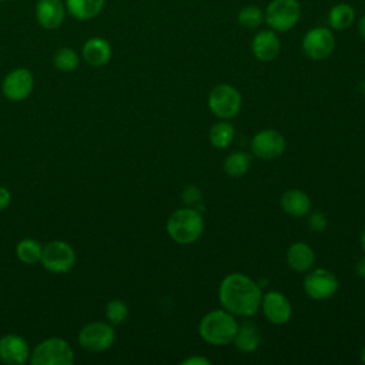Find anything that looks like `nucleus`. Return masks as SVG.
<instances>
[{"mask_svg": "<svg viewBox=\"0 0 365 365\" xmlns=\"http://www.w3.org/2000/svg\"><path fill=\"white\" fill-rule=\"evenodd\" d=\"M1 1H3V0H0V3H1Z\"/></svg>", "mask_w": 365, "mask_h": 365, "instance_id": "37", "label": "nucleus"}, {"mask_svg": "<svg viewBox=\"0 0 365 365\" xmlns=\"http://www.w3.org/2000/svg\"><path fill=\"white\" fill-rule=\"evenodd\" d=\"M265 318L274 325H284L292 317V305L289 299L279 291H268L262 294L261 305Z\"/></svg>", "mask_w": 365, "mask_h": 365, "instance_id": "13", "label": "nucleus"}, {"mask_svg": "<svg viewBox=\"0 0 365 365\" xmlns=\"http://www.w3.org/2000/svg\"><path fill=\"white\" fill-rule=\"evenodd\" d=\"M356 13L355 9L345 1L336 3L329 9L328 13V24L334 31H344L349 29L355 21Z\"/></svg>", "mask_w": 365, "mask_h": 365, "instance_id": "21", "label": "nucleus"}, {"mask_svg": "<svg viewBox=\"0 0 365 365\" xmlns=\"http://www.w3.org/2000/svg\"><path fill=\"white\" fill-rule=\"evenodd\" d=\"M64 4L74 19L91 20L101 13L106 0H66Z\"/></svg>", "mask_w": 365, "mask_h": 365, "instance_id": "22", "label": "nucleus"}, {"mask_svg": "<svg viewBox=\"0 0 365 365\" xmlns=\"http://www.w3.org/2000/svg\"><path fill=\"white\" fill-rule=\"evenodd\" d=\"M30 358V346L27 341L14 334L0 338V361L6 365H23Z\"/></svg>", "mask_w": 365, "mask_h": 365, "instance_id": "15", "label": "nucleus"}, {"mask_svg": "<svg viewBox=\"0 0 365 365\" xmlns=\"http://www.w3.org/2000/svg\"><path fill=\"white\" fill-rule=\"evenodd\" d=\"M238 322L227 309H214L207 312L198 325L200 336L210 345L224 346L234 341Z\"/></svg>", "mask_w": 365, "mask_h": 365, "instance_id": "2", "label": "nucleus"}, {"mask_svg": "<svg viewBox=\"0 0 365 365\" xmlns=\"http://www.w3.org/2000/svg\"><path fill=\"white\" fill-rule=\"evenodd\" d=\"M237 21L244 29L255 30L264 23V10L255 4H247L238 10Z\"/></svg>", "mask_w": 365, "mask_h": 365, "instance_id": "26", "label": "nucleus"}, {"mask_svg": "<svg viewBox=\"0 0 365 365\" xmlns=\"http://www.w3.org/2000/svg\"><path fill=\"white\" fill-rule=\"evenodd\" d=\"M241 101L240 91L231 84H218L208 94V108L221 120L235 117L240 113Z\"/></svg>", "mask_w": 365, "mask_h": 365, "instance_id": "7", "label": "nucleus"}, {"mask_svg": "<svg viewBox=\"0 0 365 365\" xmlns=\"http://www.w3.org/2000/svg\"><path fill=\"white\" fill-rule=\"evenodd\" d=\"M262 292L255 281L241 272L224 277L218 287V299L234 317H252L261 305Z\"/></svg>", "mask_w": 365, "mask_h": 365, "instance_id": "1", "label": "nucleus"}, {"mask_svg": "<svg viewBox=\"0 0 365 365\" xmlns=\"http://www.w3.org/2000/svg\"><path fill=\"white\" fill-rule=\"evenodd\" d=\"M111 46L103 37H91L88 38L81 50V56L84 61L91 67H103L111 58Z\"/></svg>", "mask_w": 365, "mask_h": 365, "instance_id": "17", "label": "nucleus"}, {"mask_svg": "<svg viewBox=\"0 0 365 365\" xmlns=\"http://www.w3.org/2000/svg\"><path fill=\"white\" fill-rule=\"evenodd\" d=\"M251 51L258 61H274L281 53V40L277 31L271 29L257 31L251 40Z\"/></svg>", "mask_w": 365, "mask_h": 365, "instance_id": "14", "label": "nucleus"}, {"mask_svg": "<svg viewBox=\"0 0 365 365\" xmlns=\"http://www.w3.org/2000/svg\"><path fill=\"white\" fill-rule=\"evenodd\" d=\"M361 247H362V250H364V252H365V230H364V232H362V235H361Z\"/></svg>", "mask_w": 365, "mask_h": 365, "instance_id": "35", "label": "nucleus"}, {"mask_svg": "<svg viewBox=\"0 0 365 365\" xmlns=\"http://www.w3.org/2000/svg\"><path fill=\"white\" fill-rule=\"evenodd\" d=\"M361 361L365 364V346H364L362 351H361Z\"/></svg>", "mask_w": 365, "mask_h": 365, "instance_id": "36", "label": "nucleus"}, {"mask_svg": "<svg viewBox=\"0 0 365 365\" xmlns=\"http://www.w3.org/2000/svg\"><path fill=\"white\" fill-rule=\"evenodd\" d=\"M335 36L334 30L325 26H318L309 29L301 41L302 53L314 61H321L328 58L335 50Z\"/></svg>", "mask_w": 365, "mask_h": 365, "instance_id": "6", "label": "nucleus"}, {"mask_svg": "<svg viewBox=\"0 0 365 365\" xmlns=\"http://www.w3.org/2000/svg\"><path fill=\"white\" fill-rule=\"evenodd\" d=\"M358 31H359V36L365 40V14H362L359 17V21H358Z\"/></svg>", "mask_w": 365, "mask_h": 365, "instance_id": "34", "label": "nucleus"}, {"mask_svg": "<svg viewBox=\"0 0 365 365\" xmlns=\"http://www.w3.org/2000/svg\"><path fill=\"white\" fill-rule=\"evenodd\" d=\"M11 202V194L6 187L0 185V211L6 210Z\"/></svg>", "mask_w": 365, "mask_h": 365, "instance_id": "32", "label": "nucleus"}, {"mask_svg": "<svg viewBox=\"0 0 365 365\" xmlns=\"http://www.w3.org/2000/svg\"><path fill=\"white\" fill-rule=\"evenodd\" d=\"M252 157L245 151H234L227 155L224 161V171L232 178L245 175L251 168Z\"/></svg>", "mask_w": 365, "mask_h": 365, "instance_id": "23", "label": "nucleus"}, {"mask_svg": "<svg viewBox=\"0 0 365 365\" xmlns=\"http://www.w3.org/2000/svg\"><path fill=\"white\" fill-rule=\"evenodd\" d=\"M66 4L61 0H38L36 4L37 23L46 30L58 29L66 19Z\"/></svg>", "mask_w": 365, "mask_h": 365, "instance_id": "16", "label": "nucleus"}, {"mask_svg": "<svg viewBox=\"0 0 365 365\" xmlns=\"http://www.w3.org/2000/svg\"><path fill=\"white\" fill-rule=\"evenodd\" d=\"M53 64L60 71H74L80 64L78 53L71 47H61L53 56Z\"/></svg>", "mask_w": 365, "mask_h": 365, "instance_id": "27", "label": "nucleus"}, {"mask_svg": "<svg viewBox=\"0 0 365 365\" xmlns=\"http://www.w3.org/2000/svg\"><path fill=\"white\" fill-rule=\"evenodd\" d=\"M41 265L53 274H64L76 264L74 248L61 240H53L43 247Z\"/></svg>", "mask_w": 365, "mask_h": 365, "instance_id": "8", "label": "nucleus"}, {"mask_svg": "<svg viewBox=\"0 0 365 365\" xmlns=\"http://www.w3.org/2000/svg\"><path fill=\"white\" fill-rule=\"evenodd\" d=\"M41 251H43V247L33 238L21 240L16 247V255H17L19 261H21L23 264H27V265L40 262Z\"/></svg>", "mask_w": 365, "mask_h": 365, "instance_id": "25", "label": "nucleus"}, {"mask_svg": "<svg viewBox=\"0 0 365 365\" xmlns=\"http://www.w3.org/2000/svg\"><path fill=\"white\" fill-rule=\"evenodd\" d=\"M210 364H211V361L201 355H191V356L185 358L184 361H181V365H210Z\"/></svg>", "mask_w": 365, "mask_h": 365, "instance_id": "31", "label": "nucleus"}, {"mask_svg": "<svg viewBox=\"0 0 365 365\" xmlns=\"http://www.w3.org/2000/svg\"><path fill=\"white\" fill-rule=\"evenodd\" d=\"M301 13L298 0H271L264 10V23L277 33H287L298 24Z\"/></svg>", "mask_w": 365, "mask_h": 365, "instance_id": "4", "label": "nucleus"}, {"mask_svg": "<svg viewBox=\"0 0 365 365\" xmlns=\"http://www.w3.org/2000/svg\"><path fill=\"white\" fill-rule=\"evenodd\" d=\"M355 272L358 277L365 279V255L362 258H359L355 264Z\"/></svg>", "mask_w": 365, "mask_h": 365, "instance_id": "33", "label": "nucleus"}, {"mask_svg": "<svg viewBox=\"0 0 365 365\" xmlns=\"http://www.w3.org/2000/svg\"><path fill=\"white\" fill-rule=\"evenodd\" d=\"M339 288L338 278L334 272L325 268L309 269L304 278L305 294L315 301H324L332 298Z\"/></svg>", "mask_w": 365, "mask_h": 365, "instance_id": "10", "label": "nucleus"}, {"mask_svg": "<svg viewBox=\"0 0 365 365\" xmlns=\"http://www.w3.org/2000/svg\"><path fill=\"white\" fill-rule=\"evenodd\" d=\"M281 207L289 217L301 218L311 211V198L302 190H287L281 197Z\"/></svg>", "mask_w": 365, "mask_h": 365, "instance_id": "19", "label": "nucleus"}, {"mask_svg": "<svg viewBox=\"0 0 365 365\" xmlns=\"http://www.w3.org/2000/svg\"><path fill=\"white\" fill-rule=\"evenodd\" d=\"M202 197H201V191L194 187V185H188L184 188L182 191V201L187 207H192V208H197V205H200ZM198 210V208H197Z\"/></svg>", "mask_w": 365, "mask_h": 365, "instance_id": "29", "label": "nucleus"}, {"mask_svg": "<svg viewBox=\"0 0 365 365\" xmlns=\"http://www.w3.org/2000/svg\"><path fill=\"white\" fill-rule=\"evenodd\" d=\"M115 341V332L111 324L93 321L86 324L78 332L80 345L88 352H103Z\"/></svg>", "mask_w": 365, "mask_h": 365, "instance_id": "9", "label": "nucleus"}, {"mask_svg": "<svg viewBox=\"0 0 365 365\" xmlns=\"http://www.w3.org/2000/svg\"><path fill=\"white\" fill-rule=\"evenodd\" d=\"M285 258L288 267L295 272H308L315 262L314 250L302 241L291 244L289 248L287 250Z\"/></svg>", "mask_w": 365, "mask_h": 365, "instance_id": "18", "label": "nucleus"}, {"mask_svg": "<svg viewBox=\"0 0 365 365\" xmlns=\"http://www.w3.org/2000/svg\"><path fill=\"white\" fill-rule=\"evenodd\" d=\"M285 150L284 135L272 128L258 131L251 140L252 154L264 161H271L278 158Z\"/></svg>", "mask_w": 365, "mask_h": 365, "instance_id": "12", "label": "nucleus"}, {"mask_svg": "<svg viewBox=\"0 0 365 365\" xmlns=\"http://www.w3.org/2000/svg\"><path fill=\"white\" fill-rule=\"evenodd\" d=\"M170 238L181 245H188L200 240L204 231V220L200 210L184 207L175 210L167 220L165 225Z\"/></svg>", "mask_w": 365, "mask_h": 365, "instance_id": "3", "label": "nucleus"}, {"mask_svg": "<svg viewBox=\"0 0 365 365\" xmlns=\"http://www.w3.org/2000/svg\"><path fill=\"white\" fill-rule=\"evenodd\" d=\"M33 365H73L74 351L63 338H47L30 352Z\"/></svg>", "mask_w": 365, "mask_h": 365, "instance_id": "5", "label": "nucleus"}, {"mask_svg": "<svg viewBox=\"0 0 365 365\" xmlns=\"http://www.w3.org/2000/svg\"><path fill=\"white\" fill-rule=\"evenodd\" d=\"M34 88L33 73L26 67H17L6 74L1 83V91L11 101L26 100Z\"/></svg>", "mask_w": 365, "mask_h": 365, "instance_id": "11", "label": "nucleus"}, {"mask_svg": "<svg viewBox=\"0 0 365 365\" xmlns=\"http://www.w3.org/2000/svg\"><path fill=\"white\" fill-rule=\"evenodd\" d=\"M327 218L325 214H322L321 211H314L311 212L309 218H308V225L311 228V231L314 232H322L327 228Z\"/></svg>", "mask_w": 365, "mask_h": 365, "instance_id": "30", "label": "nucleus"}, {"mask_svg": "<svg viewBox=\"0 0 365 365\" xmlns=\"http://www.w3.org/2000/svg\"><path fill=\"white\" fill-rule=\"evenodd\" d=\"M235 135V130L234 125L228 121H218L215 123L208 134L210 143L215 147V148H227Z\"/></svg>", "mask_w": 365, "mask_h": 365, "instance_id": "24", "label": "nucleus"}, {"mask_svg": "<svg viewBox=\"0 0 365 365\" xmlns=\"http://www.w3.org/2000/svg\"><path fill=\"white\" fill-rule=\"evenodd\" d=\"M232 342L235 348L244 354L254 352L261 344V334L258 327L250 321L238 324V329Z\"/></svg>", "mask_w": 365, "mask_h": 365, "instance_id": "20", "label": "nucleus"}, {"mask_svg": "<svg viewBox=\"0 0 365 365\" xmlns=\"http://www.w3.org/2000/svg\"><path fill=\"white\" fill-rule=\"evenodd\" d=\"M106 317L110 324L120 325L128 318V307L121 299H111L106 305Z\"/></svg>", "mask_w": 365, "mask_h": 365, "instance_id": "28", "label": "nucleus"}]
</instances>
